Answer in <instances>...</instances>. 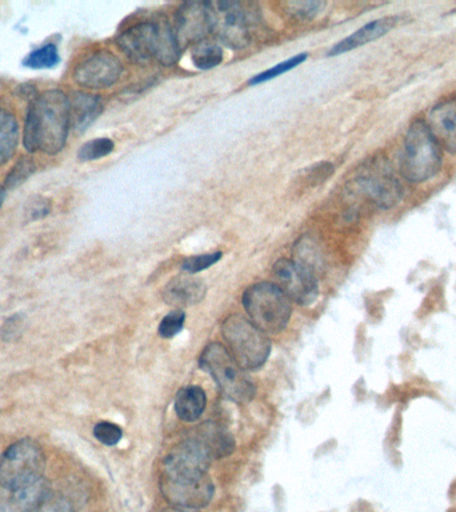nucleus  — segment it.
I'll use <instances>...</instances> for the list:
<instances>
[{"instance_id":"15","label":"nucleus","mask_w":456,"mask_h":512,"mask_svg":"<svg viewBox=\"0 0 456 512\" xmlns=\"http://www.w3.org/2000/svg\"><path fill=\"white\" fill-rule=\"evenodd\" d=\"M399 20V16H384V18L372 20V22L364 24V26L356 30L354 34L336 43L335 46L328 51V56L343 55L346 54V52L355 50V48L364 46V44L382 38V36L388 34L392 28L396 27Z\"/></svg>"},{"instance_id":"10","label":"nucleus","mask_w":456,"mask_h":512,"mask_svg":"<svg viewBox=\"0 0 456 512\" xmlns=\"http://www.w3.org/2000/svg\"><path fill=\"white\" fill-rule=\"evenodd\" d=\"M211 32L226 46L240 50L251 42V12L239 2H208Z\"/></svg>"},{"instance_id":"16","label":"nucleus","mask_w":456,"mask_h":512,"mask_svg":"<svg viewBox=\"0 0 456 512\" xmlns=\"http://www.w3.org/2000/svg\"><path fill=\"white\" fill-rule=\"evenodd\" d=\"M207 287L203 280L194 276H176L164 287L163 298L167 304L175 307L176 310H183L184 307L194 306L202 302L206 296Z\"/></svg>"},{"instance_id":"6","label":"nucleus","mask_w":456,"mask_h":512,"mask_svg":"<svg viewBox=\"0 0 456 512\" xmlns=\"http://www.w3.org/2000/svg\"><path fill=\"white\" fill-rule=\"evenodd\" d=\"M200 367L215 380L220 392L232 402H251L256 394L254 383L246 371L235 362L227 348L220 343H210L199 358Z\"/></svg>"},{"instance_id":"13","label":"nucleus","mask_w":456,"mask_h":512,"mask_svg":"<svg viewBox=\"0 0 456 512\" xmlns=\"http://www.w3.org/2000/svg\"><path fill=\"white\" fill-rule=\"evenodd\" d=\"M174 34L180 50L203 42L211 32L208 2H187L175 14Z\"/></svg>"},{"instance_id":"30","label":"nucleus","mask_w":456,"mask_h":512,"mask_svg":"<svg viewBox=\"0 0 456 512\" xmlns=\"http://www.w3.org/2000/svg\"><path fill=\"white\" fill-rule=\"evenodd\" d=\"M94 436L106 446H116L123 438V431L114 423L100 422L94 427Z\"/></svg>"},{"instance_id":"18","label":"nucleus","mask_w":456,"mask_h":512,"mask_svg":"<svg viewBox=\"0 0 456 512\" xmlns=\"http://www.w3.org/2000/svg\"><path fill=\"white\" fill-rule=\"evenodd\" d=\"M50 495V484L47 480L36 479L11 491L7 512H35Z\"/></svg>"},{"instance_id":"2","label":"nucleus","mask_w":456,"mask_h":512,"mask_svg":"<svg viewBox=\"0 0 456 512\" xmlns=\"http://www.w3.org/2000/svg\"><path fill=\"white\" fill-rule=\"evenodd\" d=\"M116 44L128 59L136 63L156 60L166 67L174 66L182 51L174 30L166 22L134 24L118 36Z\"/></svg>"},{"instance_id":"14","label":"nucleus","mask_w":456,"mask_h":512,"mask_svg":"<svg viewBox=\"0 0 456 512\" xmlns=\"http://www.w3.org/2000/svg\"><path fill=\"white\" fill-rule=\"evenodd\" d=\"M426 124L439 147L456 154V99L436 104Z\"/></svg>"},{"instance_id":"7","label":"nucleus","mask_w":456,"mask_h":512,"mask_svg":"<svg viewBox=\"0 0 456 512\" xmlns=\"http://www.w3.org/2000/svg\"><path fill=\"white\" fill-rule=\"evenodd\" d=\"M46 456L39 443L24 438L11 444L0 455V486L15 490L24 484L43 478Z\"/></svg>"},{"instance_id":"21","label":"nucleus","mask_w":456,"mask_h":512,"mask_svg":"<svg viewBox=\"0 0 456 512\" xmlns=\"http://www.w3.org/2000/svg\"><path fill=\"white\" fill-rule=\"evenodd\" d=\"M19 144V124L16 116L0 108V167L14 158Z\"/></svg>"},{"instance_id":"1","label":"nucleus","mask_w":456,"mask_h":512,"mask_svg":"<svg viewBox=\"0 0 456 512\" xmlns=\"http://www.w3.org/2000/svg\"><path fill=\"white\" fill-rule=\"evenodd\" d=\"M71 128L68 96L60 90H48L35 96L24 123L23 146L28 152L58 155L66 146Z\"/></svg>"},{"instance_id":"3","label":"nucleus","mask_w":456,"mask_h":512,"mask_svg":"<svg viewBox=\"0 0 456 512\" xmlns=\"http://www.w3.org/2000/svg\"><path fill=\"white\" fill-rule=\"evenodd\" d=\"M442 166V148L424 120H415L404 138L400 172L408 182L422 183L434 178Z\"/></svg>"},{"instance_id":"8","label":"nucleus","mask_w":456,"mask_h":512,"mask_svg":"<svg viewBox=\"0 0 456 512\" xmlns=\"http://www.w3.org/2000/svg\"><path fill=\"white\" fill-rule=\"evenodd\" d=\"M351 191L380 210L395 207L403 195L398 178L384 158H375L366 163L352 180Z\"/></svg>"},{"instance_id":"25","label":"nucleus","mask_w":456,"mask_h":512,"mask_svg":"<svg viewBox=\"0 0 456 512\" xmlns=\"http://www.w3.org/2000/svg\"><path fill=\"white\" fill-rule=\"evenodd\" d=\"M114 150V140L110 138H96L84 143L79 148L78 159L80 162H92V160L106 158Z\"/></svg>"},{"instance_id":"29","label":"nucleus","mask_w":456,"mask_h":512,"mask_svg":"<svg viewBox=\"0 0 456 512\" xmlns=\"http://www.w3.org/2000/svg\"><path fill=\"white\" fill-rule=\"evenodd\" d=\"M222 255V252H212V254L191 256V258L184 260L182 264L183 271L190 275L198 274V272L207 270V268L218 263L222 259Z\"/></svg>"},{"instance_id":"35","label":"nucleus","mask_w":456,"mask_h":512,"mask_svg":"<svg viewBox=\"0 0 456 512\" xmlns=\"http://www.w3.org/2000/svg\"><path fill=\"white\" fill-rule=\"evenodd\" d=\"M7 196V188L4 186H0V208H2L4 200H6Z\"/></svg>"},{"instance_id":"31","label":"nucleus","mask_w":456,"mask_h":512,"mask_svg":"<svg viewBox=\"0 0 456 512\" xmlns=\"http://www.w3.org/2000/svg\"><path fill=\"white\" fill-rule=\"evenodd\" d=\"M48 212H50V203H48V200L43 198V196H34V198L27 203L26 216L31 222L32 220L44 218V216L48 215Z\"/></svg>"},{"instance_id":"5","label":"nucleus","mask_w":456,"mask_h":512,"mask_svg":"<svg viewBox=\"0 0 456 512\" xmlns=\"http://www.w3.org/2000/svg\"><path fill=\"white\" fill-rule=\"evenodd\" d=\"M222 335L227 351L244 371L258 370L271 354L268 336L242 315L224 319Z\"/></svg>"},{"instance_id":"34","label":"nucleus","mask_w":456,"mask_h":512,"mask_svg":"<svg viewBox=\"0 0 456 512\" xmlns=\"http://www.w3.org/2000/svg\"><path fill=\"white\" fill-rule=\"evenodd\" d=\"M160 512H199V510H188V508L170 507Z\"/></svg>"},{"instance_id":"22","label":"nucleus","mask_w":456,"mask_h":512,"mask_svg":"<svg viewBox=\"0 0 456 512\" xmlns=\"http://www.w3.org/2000/svg\"><path fill=\"white\" fill-rule=\"evenodd\" d=\"M223 55V48L218 43L203 40L194 46L191 58L192 63L199 70H211L222 63Z\"/></svg>"},{"instance_id":"33","label":"nucleus","mask_w":456,"mask_h":512,"mask_svg":"<svg viewBox=\"0 0 456 512\" xmlns=\"http://www.w3.org/2000/svg\"><path fill=\"white\" fill-rule=\"evenodd\" d=\"M20 328H22V326H20L19 320H15V318H11V319L7 320L6 324H4V326L2 328V332H3V334L8 335L6 340H11L12 336H14V334H19Z\"/></svg>"},{"instance_id":"32","label":"nucleus","mask_w":456,"mask_h":512,"mask_svg":"<svg viewBox=\"0 0 456 512\" xmlns=\"http://www.w3.org/2000/svg\"><path fill=\"white\" fill-rule=\"evenodd\" d=\"M35 512H71V507L67 500L50 495Z\"/></svg>"},{"instance_id":"20","label":"nucleus","mask_w":456,"mask_h":512,"mask_svg":"<svg viewBox=\"0 0 456 512\" xmlns=\"http://www.w3.org/2000/svg\"><path fill=\"white\" fill-rule=\"evenodd\" d=\"M207 451L210 452L212 459L224 458L234 451L235 443L232 436L222 427L216 424H206L200 428L198 435L195 436Z\"/></svg>"},{"instance_id":"28","label":"nucleus","mask_w":456,"mask_h":512,"mask_svg":"<svg viewBox=\"0 0 456 512\" xmlns=\"http://www.w3.org/2000/svg\"><path fill=\"white\" fill-rule=\"evenodd\" d=\"M184 322H186V314L183 310L170 312L159 324V335L166 339L174 338L183 330Z\"/></svg>"},{"instance_id":"9","label":"nucleus","mask_w":456,"mask_h":512,"mask_svg":"<svg viewBox=\"0 0 456 512\" xmlns=\"http://www.w3.org/2000/svg\"><path fill=\"white\" fill-rule=\"evenodd\" d=\"M160 491L172 507L200 510L214 498L215 486L207 472L163 470Z\"/></svg>"},{"instance_id":"23","label":"nucleus","mask_w":456,"mask_h":512,"mask_svg":"<svg viewBox=\"0 0 456 512\" xmlns=\"http://www.w3.org/2000/svg\"><path fill=\"white\" fill-rule=\"evenodd\" d=\"M326 6V2H319V0H292V2L282 3L284 12L299 22L315 19L322 14Z\"/></svg>"},{"instance_id":"27","label":"nucleus","mask_w":456,"mask_h":512,"mask_svg":"<svg viewBox=\"0 0 456 512\" xmlns=\"http://www.w3.org/2000/svg\"><path fill=\"white\" fill-rule=\"evenodd\" d=\"M35 170L36 166L34 160L23 156L22 159H19L18 162L15 163L11 171L8 172L6 179H4V187H6L7 190H14V188L22 186V184L27 182V179L34 174Z\"/></svg>"},{"instance_id":"24","label":"nucleus","mask_w":456,"mask_h":512,"mask_svg":"<svg viewBox=\"0 0 456 512\" xmlns=\"http://www.w3.org/2000/svg\"><path fill=\"white\" fill-rule=\"evenodd\" d=\"M60 62L58 47L54 43L44 44L43 47L31 51L23 60L24 66L42 70V68H52Z\"/></svg>"},{"instance_id":"17","label":"nucleus","mask_w":456,"mask_h":512,"mask_svg":"<svg viewBox=\"0 0 456 512\" xmlns=\"http://www.w3.org/2000/svg\"><path fill=\"white\" fill-rule=\"evenodd\" d=\"M68 103H70L71 127L78 132L86 131L103 111L102 99L88 92H71Z\"/></svg>"},{"instance_id":"26","label":"nucleus","mask_w":456,"mask_h":512,"mask_svg":"<svg viewBox=\"0 0 456 512\" xmlns=\"http://www.w3.org/2000/svg\"><path fill=\"white\" fill-rule=\"evenodd\" d=\"M307 58V52L295 55L294 58L284 60V62L276 64V66L270 68V70H266L260 72L258 75H255L254 78L248 80V84H251V86H258L260 83L268 82V80L278 78V76L286 74V72L291 71L292 68L298 67L300 64L306 62Z\"/></svg>"},{"instance_id":"4","label":"nucleus","mask_w":456,"mask_h":512,"mask_svg":"<svg viewBox=\"0 0 456 512\" xmlns=\"http://www.w3.org/2000/svg\"><path fill=\"white\" fill-rule=\"evenodd\" d=\"M243 307L250 322L264 334H279L290 322L291 300L275 283L252 284L244 291Z\"/></svg>"},{"instance_id":"19","label":"nucleus","mask_w":456,"mask_h":512,"mask_svg":"<svg viewBox=\"0 0 456 512\" xmlns=\"http://www.w3.org/2000/svg\"><path fill=\"white\" fill-rule=\"evenodd\" d=\"M206 392L200 387H184L175 396L174 410L183 422H196L206 410Z\"/></svg>"},{"instance_id":"12","label":"nucleus","mask_w":456,"mask_h":512,"mask_svg":"<svg viewBox=\"0 0 456 512\" xmlns=\"http://www.w3.org/2000/svg\"><path fill=\"white\" fill-rule=\"evenodd\" d=\"M123 72V64L110 51H98L87 56L76 66L74 80L79 86L90 90H103L114 86Z\"/></svg>"},{"instance_id":"11","label":"nucleus","mask_w":456,"mask_h":512,"mask_svg":"<svg viewBox=\"0 0 456 512\" xmlns=\"http://www.w3.org/2000/svg\"><path fill=\"white\" fill-rule=\"evenodd\" d=\"M275 284L299 306H311L319 296L315 272L298 260L280 259L272 268Z\"/></svg>"}]
</instances>
